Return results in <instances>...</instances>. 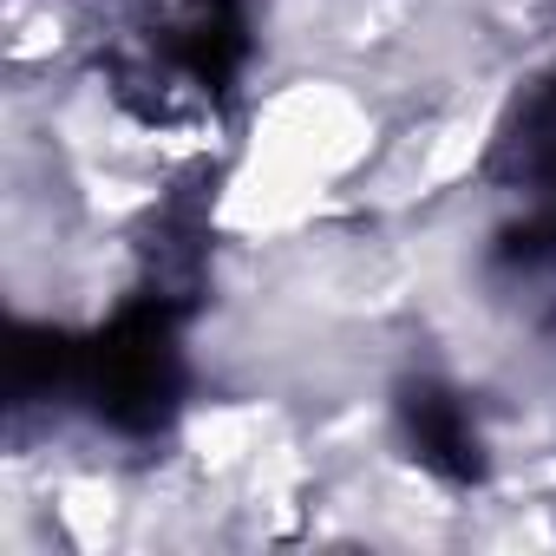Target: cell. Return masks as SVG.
Here are the masks:
<instances>
[{"label": "cell", "instance_id": "6da1fadb", "mask_svg": "<svg viewBox=\"0 0 556 556\" xmlns=\"http://www.w3.org/2000/svg\"><path fill=\"white\" fill-rule=\"evenodd\" d=\"M184 380H190L184 328H177V308L157 295L118 308L79 348V393L112 432H131V439L170 426V413L184 406Z\"/></svg>", "mask_w": 556, "mask_h": 556}, {"label": "cell", "instance_id": "7a4b0ae2", "mask_svg": "<svg viewBox=\"0 0 556 556\" xmlns=\"http://www.w3.org/2000/svg\"><path fill=\"white\" fill-rule=\"evenodd\" d=\"M400 432H406V452L419 458V471H432L439 484H478L484 478V432L452 387L413 380L400 393Z\"/></svg>", "mask_w": 556, "mask_h": 556}, {"label": "cell", "instance_id": "3957f363", "mask_svg": "<svg viewBox=\"0 0 556 556\" xmlns=\"http://www.w3.org/2000/svg\"><path fill=\"white\" fill-rule=\"evenodd\" d=\"M164 53H170L184 86L223 92L242 73V60H249V21H242L236 0H184L177 21H170Z\"/></svg>", "mask_w": 556, "mask_h": 556}]
</instances>
